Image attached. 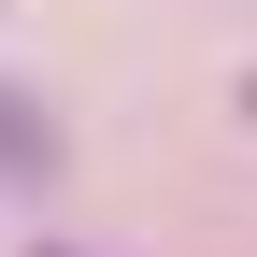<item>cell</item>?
<instances>
[{
  "mask_svg": "<svg viewBox=\"0 0 257 257\" xmlns=\"http://www.w3.org/2000/svg\"><path fill=\"white\" fill-rule=\"evenodd\" d=\"M0 172L15 186H57V114L29 100V86H0Z\"/></svg>",
  "mask_w": 257,
  "mask_h": 257,
  "instance_id": "1",
  "label": "cell"
},
{
  "mask_svg": "<svg viewBox=\"0 0 257 257\" xmlns=\"http://www.w3.org/2000/svg\"><path fill=\"white\" fill-rule=\"evenodd\" d=\"M29 257H86V243H29Z\"/></svg>",
  "mask_w": 257,
  "mask_h": 257,
  "instance_id": "2",
  "label": "cell"
},
{
  "mask_svg": "<svg viewBox=\"0 0 257 257\" xmlns=\"http://www.w3.org/2000/svg\"><path fill=\"white\" fill-rule=\"evenodd\" d=\"M243 114H257V72H243Z\"/></svg>",
  "mask_w": 257,
  "mask_h": 257,
  "instance_id": "3",
  "label": "cell"
}]
</instances>
